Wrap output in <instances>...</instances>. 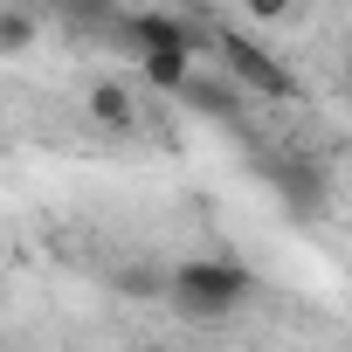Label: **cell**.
Wrapping results in <instances>:
<instances>
[{
  "label": "cell",
  "mask_w": 352,
  "mask_h": 352,
  "mask_svg": "<svg viewBox=\"0 0 352 352\" xmlns=\"http://www.w3.org/2000/svg\"><path fill=\"white\" fill-rule=\"evenodd\" d=\"M166 290H173V304H180L187 318L214 324V318H228V311L256 290V276H249L242 263H180Z\"/></svg>",
  "instance_id": "cell-1"
},
{
  "label": "cell",
  "mask_w": 352,
  "mask_h": 352,
  "mask_svg": "<svg viewBox=\"0 0 352 352\" xmlns=\"http://www.w3.org/2000/svg\"><path fill=\"white\" fill-rule=\"evenodd\" d=\"M256 173L297 208V214H318L324 208V166L304 159V152H256Z\"/></svg>",
  "instance_id": "cell-2"
},
{
  "label": "cell",
  "mask_w": 352,
  "mask_h": 352,
  "mask_svg": "<svg viewBox=\"0 0 352 352\" xmlns=\"http://www.w3.org/2000/svg\"><path fill=\"white\" fill-rule=\"evenodd\" d=\"M214 49H221V63L235 69V83H242V90H263V97H297L290 69H283L270 49H256V42H242V35H214Z\"/></svg>",
  "instance_id": "cell-3"
},
{
  "label": "cell",
  "mask_w": 352,
  "mask_h": 352,
  "mask_svg": "<svg viewBox=\"0 0 352 352\" xmlns=\"http://www.w3.org/2000/svg\"><path fill=\"white\" fill-rule=\"evenodd\" d=\"M131 28H138V42H145V49H180V56H201V49H208V35H201V28L173 21V14H138Z\"/></svg>",
  "instance_id": "cell-4"
},
{
  "label": "cell",
  "mask_w": 352,
  "mask_h": 352,
  "mask_svg": "<svg viewBox=\"0 0 352 352\" xmlns=\"http://www.w3.org/2000/svg\"><path fill=\"white\" fill-rule=\"evenodd\" d=\"M180 97L194 104V111H208V118H242V104H235V83L228 76H201V69H187V83H180Z\"/></svg>",
  "instance_id": "cell-5"
},
{
  "label": "cell",
  "mask_w": 352,
  "mask_h": 352,
  "mask_svg": "<svg viewBox=\"0 0 352 352\" xmlns=\"http://www.w3.org/2000/svg\"><path fill=\"white\" fill-rule=\"evenodd\" d=\"M187 69H194V56H180V49H145V76H152L159 90H180Z\"/></svg>",
  "instance_id": "cell-6"
},
{
  "label": "cell",
  "mask_w": 352,
  "mask_h": 352,
  "mask_svg": "<svg viewBox=\"0 0 352 352\" xmlns=\"http://www.w3.org/2000/svg\"><path fill=\"white\" fill-rule=\"evenodd\" d=\"M90 118H104V124H131V97H124V83H97L90 90Z\"/></svg>",
  "instance_id": "cell-7"
},
{
  "label": "cell",
  "mask_w": 352,
  "mask_h": 352,
  "mask_svg": "<svg viewBox=\"0 0 352 352\" xmlns=\"http://www.w3.org/2000/svg\"><path fill=\"white\" fill-rule=\"evenodd\" d=\"M35 42V21L28 14H0V49H28Z\"/></svg>",
  "instance_id": "cell-8"
},
{
  "label": "cell",
  "mask_w": 352,
  "mask_h": 352,
  "mask_svg": "<svg viewBox=\"0 0 352 352\" xmlns=\"http://www.w3.org/2000/svg\"><path fill=\"white\" fill-rule=\"evenodd\" d=\"M297 0H249V14H263V21H276V14H290Z\"/></svg>",
  "instance_id": "cell-9"
},
{
  "label": "cell",
  "mask_w": 352,
  "mask_h": 352,
  "mask_svg": "<svg viewBox=\"0 0 352 352\" xmlns=\"http://www.w3.org/2000/svg\"><path fill=\"white\" fill-rule=\"evenodd\" d=\"M145 352H173V345H145Z\"/></svg>",
  "instance_id": "cell-10"
}]
</instances>
